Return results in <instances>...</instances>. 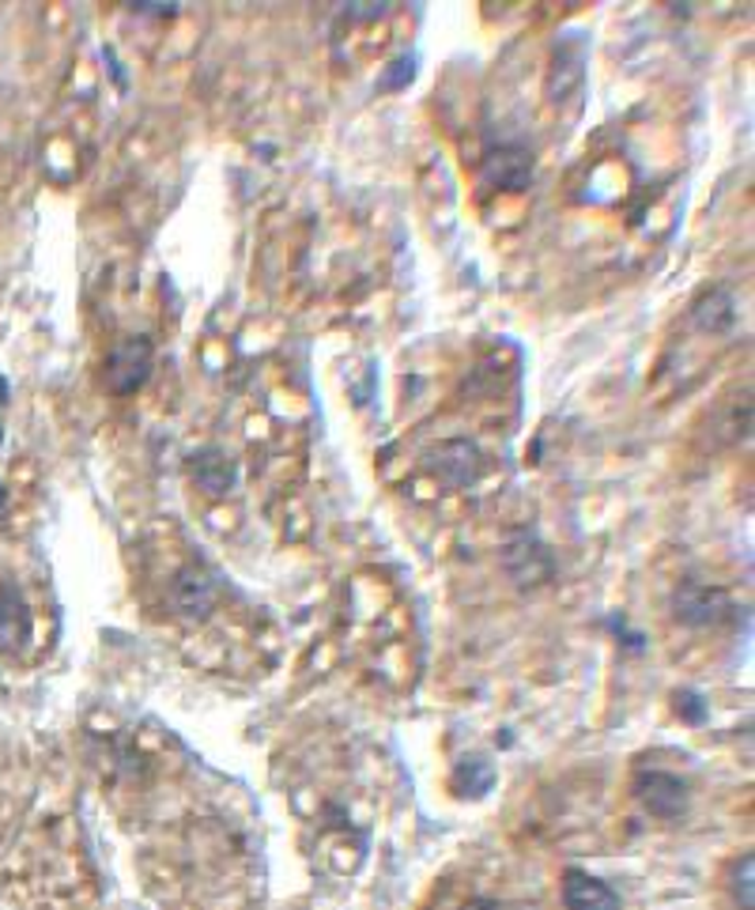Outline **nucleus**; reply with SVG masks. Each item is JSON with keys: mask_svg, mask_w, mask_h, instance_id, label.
Returning a JSON list of instances; mask_svg holds the SVG:
<instances>
[{"mask_svg": "<svg viewBox=\"0 0 755 910\" xmlns=\"http://www.w3.org/2000/svg\"><path fill=\"white\" fill-rule=\"evenodd\" d=\"M733 613H736L733 597L725 594L722 586H710V582L688 578L680 582L677 594H672V616H677L683 627H695V631L722 627Z\"/></svg>", "mask_w": 755, "mask_h": 910, "instance_id": "nucleus-1", "label": "nucleus"}, {"mask_svg": "<svg viewBox=\"0 0 755 910\" xmlns=\"http://www.w3.org/2000/svg\"><path fill=\"white\" fill-rule=\"evenodd\" d=\"M151 364H155V348L148 337H126L114 344L110 359H106V382L118 397L137 393L140 386L151 378Z\"/></svg>", "mask_w": 755, "mask_h": 910, "instance_id": "nucleus-2", "label": "nucleus"}, {"mask_svg": "<svg viewBox=\"0 0 755 910\" xmlns=\"http://www.w3.org/2000/svg\"><path fill=\"white\" fill-rule=\"evenodd\" d=\"M216 600H219L216 578H212L201 563H185V567L174 574L171 605H174V613L182 616V620H193V624L208 620L212 608H216Z\"/></svg>", "mask_w": 755, "mask_h": 910, "instance_id": "nucleus-3", "label": "nucleus"}, {"mask_svg": "<svg viewBox=\"0 0 755 910\" xmlns=\"http://www.w3.org/2000/svg\"><path fill=\"white\" fill-rule=\"evenodd\" d=\"M503 567L518 586H540V582H548L556 574V560L540 537L518 533L503 548Z\"/></svg>", "mask_w": 755, "mask_h": 910, "instance_id": "nucleus-4", "label": "nucleus"}, {"mask_svg": "<svg viewBox=\"0 0 755 910\" xmlns=\"http://www.w3.org/2000/svg\"><path fill=\"white\" fill-rule=\"evenodd\" d=\"M635 798L650 816L677 820L688 812V782L669 771H643L635 779Z\"/></svg>", "mask_w": 755, "mask_h": 910, "instance_id": "nucleus-5", "label": "nucleus"}, {"mask_svg": "<svg viewBox=\"0 0 755 910\" xmlns=\"http://www.w3.org/2000/svg\"><path fill=\"white\" fill-rule=\"evenodd\" d=\"M34 639V616L26 605L23 589L15 582L0 586V653L4 658H20Z\"/></svg>", "mask_w": 755, "mask_h": 910, "instance_id": "nucleus-6", "label": "nucleus"}, {"mask_svg": "<svg viewBox=\"0 0 755 910\" xmlns=\"http://www.w3.org/2000/svg\"><path fill=\"white\" fill-rule=\"evenodd\" d=\"M484 178L492 185H499V189H510V193H521L529 189L532 182V152L521 144H499V148H487L484 155Z\"/></svg>", "mask_w": 755, "mask_h": 910, "instance_id": "nucleus-7", "label": "nucleus"}, {"mask_svg": "<svg viewBox=\"0 0 755 910\" xmlns=\"http://www.w3.org/2000/svg\"><path fill=\"white\" fill-rule=\"evenodd\" d=\"M563 907L567 910H624L612 885H604L601 877H590V873L582 869L563 873Z\"/></svg>", "mask_w": 755, "mask_h": 910, "instance_id": "nucleus-8", "label": "nucleus"}, {"mask_svg": "<svg viewBox=\"0 0 755 910\" xmlns=\"http://www.w3.org/2000/svg\"><path fill=\"white\" fill-rule=\"evenodd\" d=\"M190 468H193V480H197V488H204L208 495H227L238 484L235 457L224 454V449H216V446L193 454V465Z\"/></svg>", "mask_w": 755, "mask_h": 910, "instance_id": "nucleus-9", "label": "nucleus"}, {"mask_svg": "<svg viewBox=\"0 0 755 910\" xmlns=\"http://www.w3.org/2000/svg\"><path fill=\"white\" fill-rule=\"evenodd\" d=\"M691 317H695V325L703 333H730L733 322H736V303H733V295L725 288H710L707 295L695 303Z\"/></svg>", "mask_w": 755, "mask_h": 910, "instance_id": "nucleus-10", "label": "nucleus"}, {"mask_svg": "<svg viewBox=\"0 0 755 910\" xmlns=\"http://www.w3.org/2000/svg\"><path fill=\"white\" fill-rule=\"evenodd\" d=\"M434 457H439L434 468H439L450 484H473L479 476V449L473 443H442Z\"/></svg>", "mask_w": 755, "mask_h": 910, "instance_id": "nucleus-11", "label": "nucleus"}, {"mask_svg": "<svg viewBox=\"0 0 755 910\" xmlns=\"http://www.w3.org/2000/svg\"><path fill=\"white\" fill-rule=\"evenodd\" d=\"M495 786V767L492 759H479V756H468L457 763V771H453V790L461 793V798H484L487 790Z\"/></svg>", "mask_w": 755, "mask_h": 910, "instance_id": "nucleus-12", "label": "nucleus"}, {"mask_svg": "<svg viewBox=\"0 0 755 910\" xmlns=\"http://www.w3.org/2000/svg\"><path fill=\"white\" fill-rule=\"evenodd\" d=\"M730 888H733L736 907H741V910H755V854H744V858H736Z\"/></svg>", "mask_w": 755, "mask_h": 910, "instance_id": "nucleus-13", "label": "nucleus"}, {"mask_svg": "<svg viewBox=\"0 0 755 910\" xmlns=\"http://www.w3.org/2000/svg\"><path fill=\"white\" fill-rule=\"evenodd\" d=\"M672 700H677V711L683 722H691V726H703L707 722V703L699 700V692H688V687H683V692H677Z\"/></svg>", "mask_w": 755, "mask_h": 910, "instance_id": "nucleus-14", "label": "nucleus"}, {"mask_svg": "<svg viewBox=\"0 0 755 910\" xmlns=\"http://www.w3.org/2000/svg\"><path fill=\"white\" fill-rule=\"evenodd\" d=\"M416 76V57H401V61H393V65H389V73L381 76V87H405L408 79Z\"/></svg>", "mask_w": 755, "mask_h": 910, "instance_id": "nucleus-15", "label": "nucleus"}, {"mask_svg": "<svg viewBox=\"0 0 755 910\" xmlns=\"http://www.w3.org/2000/svg\"><path fill=\"white\" fill-rule=\"evenodd\" d=\"M461 910H514V907L503 903V899H492V896H476V899H468Z\"/></svg>", "mask_w": 755, "mask_h": 910, "instance_id": "nucleus-16", "label": "nucleus"}, {"mask_svg": "<svg viewBox=\"0 0 755 910\" xmlns=\"http://www.w3.org/2000/svg\"><path fill=\"white\" fill-rule=\"evenodd\" d=\"M132 12H144V15H174V8L171 4H132Z\"/></svg>", "mask_w": 755, "mask_h": 910, "instance_id": "nucleus-17", "label": "nucleus"}, {"mask_svg": "<svg viewBox=\"0 0 755 910\" xmlns=\"http://www.w3.org/2000/svg\"><path fill=\"white\" fill-rule=\"evenodd\" d=\"M4 401H8V382L0 378V404H4Z\"/></svg>", "mask_w": 755, "mask_h": 910, "instance_id": "nucleus-18", "label": "nucleus"}, {"mask_svg": "<svg viewBox=\"0 0 755 910\" xmlns=\"http://www.w3.org/2000/svg\"><path fill=\"white\" fill-rule=\"evenodd\" d=\"M4 499H8V491H4V488H0V507H4Z\"/></svg>", "mask_w": 755, "mask_h": 910, "instance_id": "nucleus-19", "label": "nucleus"}, {"mask_svg": "<svg viewBox=\"0 0 755 910\" xmlns=\"http://www.w3.org/2000/svg\"><path fill=\"white\" fill-rule=\"evenodd\" d=\"M0 438H4V435H0Z\"/></svg>", "mask_w": 755, "mask_h": 910, "instance_id": "nucleus-20", "label": "nucleus"}]
</instances>
